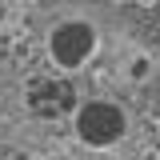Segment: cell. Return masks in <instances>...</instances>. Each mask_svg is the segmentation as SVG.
Listing matches in <instances>:
<instances>
[{"instance_id": "cell-1", "label": "cell", "mask_w": 160, "mask_h": 160, "mask_svg": "<svg viewBox=\"0 0 160 160\" xmlns=\"http://www.w3.org/2000/svg\"><path fill=\"white\" fill-rule=\"evenodd\" d=\"M160 124V12L36 0L0 56V156L140 160Z\"/></svg>"}]
</instances>
